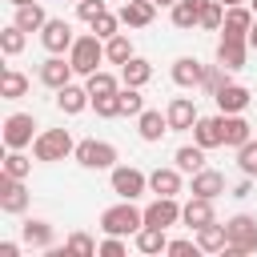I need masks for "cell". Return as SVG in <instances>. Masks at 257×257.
<instances>
[{"label": "cell", "mask_w": 257, "mask_h": 257, "mask_svg": "<svg viewBox=\"0 0 257 257\" xmlns=\"http://www.w3.org/2000/svg\"><path fill=\"white\" fill-rule=\"evenodd\" d=\"M225 233H229L225 257H245V253H257V217L237 213V217H229V221H225Z\"/></svg>", "instance_id": "cell-1"}, {"label": "cell", "mask_w": 257, "mask_h": 257, "mask_svg": "<svg viewBox=\"0 0 257 257\" xmlns=\"http://www.w3.org/2000/svg\"><path fill=\"white\" fill-rule=\"evenodd\" d=\"M68 153H76V141H72L68 128H44V133H36V141H32V157L44 161V165L64 161Z\"/></svg>", "instance_id": "cell-2"}, {"label": "cell", "mask_w": 257, "mask_h": 257, "mask_svg": "<svg viewBox=\"0 0 257 257\" xmlns=\"http://www.w3.org/2000/svg\"><path fill=\"white\" fill-rule=\"evenodd\" d=\"M145 225V209H137L133 201H120V205H112V209H104L100 213V229L104 233H112V237H137V229Z\"/></svg>", "instance_id": "cell-3"}, {"label": "cell", "mask_w": 257, "mask_h": 257, "mask_svg": "<svg viewBox=\"0 0 257 257\" xmlns=\"http://www.w3.org/2000/svg\"><path fill=\"white\" fill-rule=\"evenodd\" d=\"M68 60H72V68H76L80 76H92V72L100 68V60H104V44H100V36H96V32L76 36V44L68 48Z\"/></svg>", "instance_id": "cell-4"}, {"label": "cell", "mask_w": 257, "mask_h": 257, "mask_svg": "<svg viewBox=\"0 0 257 257\" xmlns=\"http://www.w3.org/2000/svg\"><path fill=\"white\" fill-rule=\"evenodd\" d=\"M108 185H112V193H116L120 201H137V197L149 189V177H145L141 169H133V165H116L112 177H108Z\"/></svg>", "instance_id": "cell-5"}, {"label": "cell", "mask_w": 257, "mask_h": 257, "mask_svg": "<svg viewBox=\"0 0 257 257\" xmlns=\"http://www.w3.org/2000/svg\"><path fill=\"white\" fill-rule=\"evenodd\" d=\"M84 169H116V149L108 141H76V153H72Z\"/></svg>", "instance_id": "cell-6"}, {"label": "cell", "mask_w": 257, "mask_h": 257, "mask_svg": "<svg viewBox=\"0 0 257 257\" xmlns=\"http://www.w3.org/2000/svg\"><path fill=\"white\" fill-rule=\"evenodd\" d=\"M40 44H44L48 52L64 56V52L76 44V36H72V24H68V20H60V16H48V24L40 28Z\"/></svg>", "instance_id": "cell-7"}, {"label": "cell", "mask_w": 257, "mask_h": 257, "mask_svg": "<svg viewBox=\"0 0 257 257\" xmlns=\"http://www.w3.org/2000/svg\"><path fill=\"white\" fill-rule=\"evenodd\" d=\"M253 20H257V12H253V8H245V4L225 8L221 36H225V40H245V44H249V28H253Z\"/></svg>", "instance_id": "cell-8"}, {"label": "cell", "mask_w": 257, "mask_h": 257, "mask_svg": "<svg viewBox=\"0 0 257 257\" xmlns=\"http://www.w3.org/2000/svg\"><path fill=\"white\" fill-rule=\"evenodd\" d=\"M32 128H36L32 112H12V116L4 120V145H8V149H28V145L36 141Z\"/></svg>", "instance_id": "cell-9"}, {"label": "cell", "mask_w": 257, "mask_h": 257, "mask_svg": "<svg viewBox=\"0 0 257 257\" xmlns=\"http://www.w3.org/2000/svg\"><path fill=\"white\" fill-rule=\"evenodd\" d=\"M0 209H4V213H24V209H28V189H24L20 177L0 173Z\"/></svg>", "instance_id": "cell-10"}, {"label": "cell", "mask_w": 257, "mask_h": 257, "mask_svg": "<svg viewBox=\"0 0 257 257\" xmlns=\"http://www.w3.org/2000/svg\"><path fill=\"white\" fill-rule=\"evenodd\" d=\"M165 116H169V128H173V133H189V128L197 124V104H193V96H173L169 108H165Z\"/></svg>", "instance_id": "cell-11"}, {"label": "cell", "mask_w": 257, "mask_h": 257, "mask_svg": "<svg viewBox=\"0 0 257 257\" xmlns=\"http://www.w3.org/2000/svg\"><path fill=\"white\" fill-rule=\"evenodd\" d=\"M205 72H209V64H201L197 56L173 60V80H177L181 88H201V84H205Z\"/></svg>", "instance_id": "cell-12"}, {"label": "cell", "mask_w": 257, "mask_h": 257, "mask_svg": "<svg viewBox=\"0 0 257 257\" xmlns=\"http://www.w3.org/2000/svg\"><path fill=\"white\" fill-rule=\"evenodd\" d=\"M181 221V205L177 197H157L149 209H145V225H157V229H169Z\"/></svg>", "instance_id": "cell-13"}, {"label": "cell", "mask_w": 257, "mask_h": 257, "mask_svg": "<svg viewBox=\"0 0 257 257\" xmlns=\"http://www.w3.org/2000/svg\"><path fill=\"white\" fill-rule=\"evenodd\" d=\"M116 16H120L124 28H149L153 16H157V4H153V0H124Z\"/></svg>", "instance_id": "cell-14"}, {"label": "cell", "mask_w": 257, "mask_h": 257, "mask_svg": "<svg viewBox=\"0 0 257 257\" xmlns=\"http://www.w3.org/2000/svg\"><path fill=\"white\" fill-rule=\"evenodd\" d=\"M245 60H249V44H245V40H225V36H221V44H217V64H221L225 72H241Z\"/></svg>", "instance_id": "cell-15"}, {"label": "cell", "mask_w": 257, "mask_h": 257, "mask_svg": "<svg viewBox=\"0 0 257 257\" xmlns=\"http://www.w3.org/2000/svg\"><path fill=\"white\" fill-rule=\"evenodd\" d=\"M72 72H76V68H72V60H64V56H56V52H52V56L40 64V84H48V88H64V84L72 80Z\"/></svg>", "instance_id": "cell-16"}, {"label": "cell", "mask_w": 257, "mask_h": 257, "mask_svg": "<svg viewBox=\"0 0 257 257\" xmlns=\"http://www.w3.org/2000/svg\"><path fill=\"white\" fill-rule=\"evenodd\" d=\"M92 104V96H88V88H80V84H64V88H56V108L64 112V116H76V112H84Z\"/></svg>", "instance_id": "cell-17"}, {"label": "cell", "mask_w": 257, "mask_h": 257, "mask_svg": "<svg viewBox=\"0 0 257 257\" xmlns=\"http://www.w3.org/2000/svg\"><path fill=\"white\" fill-rule=\"evenodd\" d=\"M193 141H197L201 149H217V145H225V120H221V116H197V124H193Z\"/></svg>", "instance_id": "cell-18"}, {"label": "cell", "mask_w": 257, "mask_h": 257, "mask_svg": "<svg viewBox=\"0 0 257 257\" xmlns=\"http://www.w3.org/2000/svg\"><path fill=\"white\" fill-rule=\"evenodd\" d=\"M213 100H217V108H221V112H245L253 96H249V88H245V84H225V88H217V92H213Z\"/></svg>", "instance_id": "cell-19"}, {"label": "cell", "mask_w": 257, "mask_h": 257, "mask_svg": "<svg viewBox=\"0 0 257 257\" xmlns=\"http://www.w3.org/2000/svg\"><path fill=\"white\" fill-rule=\"evenodd\" d=\"M181 221L197 233L201 225H209V221H217L213 217V201L209 197H189V205H181Z\"/></svg>", "instance_id": "cell-20"}, {"label": "cell", "mask_w": 257, "mask_h": 257, "mask_svg": "<svg viewBox=\"0 0 257 257\" xmlns=\"http://www.w3.org/2000/svg\"><path fill=\"white\" fill-rule=\"evenodd\" d=\"M221 120H225V145L229 149H241L245 141H253V124L241 112H221Z\"/></svg>", "instance_id": "cell-21"}, {"label": "cell", "mask_w": 257, "mask_h": 257, "mask_svg": "<svg viewBox=\"0 0 257 257\" xmlns=\"http://www.w3.org/2000/svg\"><path fill=\"white\" fill-rule=\"evenodd\" d=\"M137 128H141V141H149V145H157L165 133H169V116H161L157 108H145L141 116H137Z\"/></svg>", "instance_id": "cell-22"}, {"label": "cell", "mask_w": 257, "mask_h": 257, "mask_svg": "<svg viewBox=\"0 0 257 257\" xmlns=\"http://www.w3.org/2000/svg\"><path fill=\"white\" fill-rule=\"evenodd\" d=\"M197 245H201V253H225V245H229L225 225H221V221L201 225V229H197Z\"/></svg>", "instance_id": "cell-23"}, {"label": "cell", "mask_w": 257, "mask_h": 257, "mask_svg": "<svg viewBox=\"0 0 257 257\" xmlns=\"http://www.w3.org/2000/svg\"><path fill=\"white\" fill-rule=\"evenodd\" d=\"M149 189L157 197H177L181 193V169H153L149 173Z\"/></svg>", "instance_id": "cell-24"}, {"label": "cell", "mask_w": 257, "mask_h": 257, "mask_svg": "<svg viewBox=\"0 0 257 257\" xmlns=\"http://www.w3.org/2000/svg\"><path fill=\"white\" fill-rule=\"evenodd\" d=\"M225 193V177L217 173V169H201V173H193V197H221Z\"/></svg>", "instance_id": "cell-25"}, {"label": "cell", "mask_w": 257, "mask_h": 257, "mask_svg": "<svg viewBox=\"0 0 257 257\" xmlns=\"http://www.w3.org/2000/svg\"><path fill=\"white\" fill-rule=\"evenodd\" d=\"M20 241L32 245V249H48V245H52V225L40 221V217H32V221L20 225Z\"/></svg>", "instance_id": "cell-26"}, {"label": "cell", "mask_w": 257, "mask_h": 257, "mask_svg": "<svg viewBox=\"0 0 257 257\" xmlns=\"http://www.w3.org/2000/svg\"><path fill=\"white\" fill-rule=\"evenodd\" d=\"M120 80H124V84H133V88H145V84L153 80V64H149L145 56H133V60H124V64H120Z\"/></svg>", "instance_id": "cell-27"}, {"label": "cell", "mask_w": 257, "mask_h": 257, "mask_svg": "<svg viewBox=\"0 0 257 257\" xmlns=\"http://www.w3.org/2000/svg\"><path fill=\"white\" fill-rule=\"evenodd\" d=\"M137 249L141 253H169V237H165V229H157V225H141L137 229Z\"/></svg>", "instance_id": "cell-28"}, {"label": "cell", "mask_w": 257, "mask_h": 257, "mask_svg": "<svg viewBox=\"0 0 257 257\" xmlns=\"http://www.w3.org/2000/svg\"><path fill=\"white\" fill-rule=\"evenodd\" d=\"M201 12H205V0H177L173 4V24L177 28H201Z\"/></svg>", "instance_id": "cell-29"}, {"label": "cell", "mask_w": 257, "mask_h": 257, "mask_svg": "<svg viewBox=\"0 0 257 257\" xmlns=\"http://www.w3.org/2000/svg\"><path fill=\"white\" fill-rule=\"evenodd\" d=\"M12 24H20L24 32H40V28L48 24V16H44V8H40V0H36V4H20Z\"/></svg>", "instance_id": "cell-30"}, {"label": "cell", "mask_w": 257, "mask_h": 257, "mask_svg": "<svg viewBox=\"0 0 257 257\" xmlns=\"http://www.w3.org/2000/svg\"><path fill=\"white\" fill-rule=\"evenodd\" d=\"M173 161H177L181 173H201V169H205V149H201L197 141H193V145H181Z\"/></svg>", "instance_id": "cell-31"}, {"label": "cell", "mask_w": 257, "mask_h": 257, "mask_svg": "<svg viewBox=\"0 0 257 257\" xmlns=\"http://www.w3.org/2000/svg\"><path fill=\"white\" fill-rule=\"evenodd\" d=\"M24 92H28V76L16 72V68H4V76H0V96H4V100H20Z\"/></svg>", "instance_id": "cell-32"}, {"label": "cell", "mask_w": 257, "mask_h": 257, "mask_svg": "<svg viewBox=\"0 0 257 257\" xmlns=\"http://www.w3.org/2000/svg\"><path fill=\"white\" fill-rule=\"evenodd\" d=\"M120 84H124V80H116L112 72L96 68V72L88 76V84H84V88H88V96H112V92H120Z\"/></svg>", "instance_id": "cell-33"}, {"label": "cell", "mask_w": 257, "mask_h": 257, "mask_svg": "<svg viewBox=\"0 0 257 257\" xmlns=\"http://www.w3.org/2000/svg\"><path fill=\"white\" fill-rule=\"evenodd\" d=\"M24 44H28V32H24L20 24H8V28L0 32V48H4V56H20Z\"/></svg>", "instance_id": "cell-34"}, {"label": "cell", "mask_w": 257, "mask_h": 257, "mask_svg": "<svg viewBox=\"0 0 257 257\" xmlns=\"http://www.w3.org/2000/svg\"><path fill=\"white\" fill-rule=\"evenodd\" d=\"M104 60H112V64H124V60H133V40L128 36H108L104 40Z\"/></svg>", "instance_id": "cell-35"}, {"label": "cell", "mask_w": 257, "mask_h": 257, "mask_svg": "<svg viewBox=\"0 0 257 257\" xmlns=\"http://www.w3.org/2000/svg\"><path fill=\"white\" fill-rule=\"evenodd\" d=\"M116 96H120V116H141V112H145V96H141V88L124 84Z\"/></svg>", "instance_id": "cell-36"}, {"label": "cell", "mask_w": 257, "mask_h": 257, "mask_svg": "<svg viewBox=\"0 0 257 257\" xmlns=\"http://www.w3.org/2000/svg\"><path fill=\"white\" fill-rule=\"evenodd\" d=\"M4 173H8V177H20V181H24V177L32 173V161H28V157H24L20 149H8V157H4Z\"/></svg>", "instance_id": "cell-37"}, {"label": "cell", "mask_w": 257, "mask_h": 257, "mask_svg": "<svg viewBox=\"0 0 257 257\" xmlns=\"http://www.w3.org/2000/svg\"><path fill=\"white\" fill-rule=\"evenodd\" d=\"M64 249H68V257H92V253H96L100 245H96V241H92L88 233H72V237L64 241Z\"/></svg>", "instance_id": "cell-38"}, {"label": "cell", "mask_w": 257, "mask_h": 257, "mask_svg": "<svg viewBox=\"0 0 257 257\" xmlns=\"http://www.w3.org/2000/svg\"><path fill=\"white\" fill-rule=\"evenodd\" d=\"M221 24H225V4H221V0H205L201 28H209V32H221Z\"/></svg>", "instance_id": "cell-39"}, {"label": "cell", "mask_w": 257, "mask_h": 257, "mask_svg": "<svg viewBox=\"0 0 257 257\" xmlns=\"http://www.w3.org/2000/svg\"><path fill=\"white\" fill-rule=\"evenodd\" d=\"M237 165H241L245 177H257V141H245L237 149Z\"/></svg>", "instance_id": "cell-40"}, {"label": "cell", "mask_w": 257, "mask_h": 257, "mask_svg": "<svg viewBox=\"0 0 257 257\" xmlns=\"http://www.w3.org/2000/svg\"><path fill=\"white\" fill-rule=\"evenodd\" d=\"M116 28H120V16H112V12H104V16H96V20H92V32H96L100 40L116 36Z\"/></svg>", "instance_id": "cell-41"}, {"label": "cell", "mask_w": 257, "mask_h": 257, "mask_svg": "<svg viewBox=\"0 0 257 257\" xmlns=\"http://www.w3.org/2000/svg\"><path fill=\"white\" fill-rule=\"evenodd\" d=\"M92 108H96V116H120V96L112 92V96H92Z\"/></svg>", "instance_id": "cell-42"}, {"label": "cell", "mask_w": 257, "mask_h": 257, "mask_svg": "<svg viewBox=\"0 0 257 257\" xmlns=\"http://www.w3.org/2000/svg\"><path fill=\"white\" fill-rule=\"evenodd\" d=\"M108 8H104V0H76V16L84 20V24H92L96 16H104Z\"/></svg>", "instance_id": "cell-43"}, {"label": "cell", "mask_w": 257, "mask_h": 257, "mask_svg": "<svg viewBox=\"0 0 257 257\" xmlns=\"http://www.w3.org/2000/svg\"><path fill=\"white\" fill-rule=\"evenodd\" d=\"M225 84H229V80H225V68H221V64H209V72H205V84H201V88H205V92H217V88H225Z\"/></svg>", "instance_id": "cell-44"}, {"label": "cell", "mask_w": 257, "mask_h": 257, "mask_svg": "<svg viewBox=\"0 0 257 257\" xmlns=\"http://www.w3.org/2000/svg\"><path fill=\"white\" fill-rule=\"evenodd\" d=\"M124 249H128V245H124L120 237L104 233V241H100V249H96V253H100V257H124Z\"/></svg>", "instance_id": "cell-45"}, {"label": "cell", "mask_w": 257, "mask_h": 257, "mask_svg": "<svg viewBox=\"0 0 257 257\" xmlns=\"http://www.w3.org/2000/svg\"><path fill=\"white\" fill-rule=\"evenodd\" d=\"M189 253H201L197 237H193V241H189V237H177V241H169V257H189Z\"/></svg>", "instance_id": "cell-46"}, {"label": "cell", "mask_w": 257, "mask_h": 257, "mask_svg": "<svg viewBox=\"0 0 257 257\" xmlns=\"http://www.w3.org/2000/svg\"><path fill=\"white\" fill-rule=\"evenodd\" d=\"M249 193H253V177H245V181H237L229 197H249Z\"/></svg>", "instance_id": "cell-47"}, {"label": "cell", "mask_w": 257, "mask_h": 257, "mask_svg": "<svg viewBox=\"0 0 257 257\" xmlns=\"http://www.w3.org/2000/svg\"><path fill=\"white\" fill-rule=\"evenodd\" d=\"M0 257H20V245L16 241H0Z\"/></svg>", "instance_id": "cell-48"}, {"label": "cell", "mask_w": 257, "mask_h": 257, "mask_svg": "<svg viewBox=\"0 0 257 257\" xmlns=\"http://www.w3.org/2000/svg\"><path fill=\"white\" fill-rule=\"evenodd\" d=\"M249 48H257V20H253V28H249Z\"/></svg>", "instance_id": "cell-49"}, {"label": "cell", "mask_w": 257, "mask_h": 257, "mask_svg": "<svg viewBox=\"0 0 257 257\" xmlns=\"http://www.w3.org/2000/svg\"><path fill=\"white\" fill-rule=\"evenodd\" d=\"M8 4H12V8H20V4H36V0H8Z\"/></svg>", "instance_id": "cell-50"}, {"label": "cell", "mask_w": 257, "mask_h": 257, "mask_svg": "<svg viewBox=\"0 0 257 257\" xmlns=\"http://www.w3.org/2000/svg\"><path fill=\"white\" fill-rule=\"evenodd\" d=\"M221 4H225V8H237V4H245V0H221Z\"/></svg>", "instance_id": "cell-51"}, {"label": "cell", "mask_w": 257, "mask_h": 257, "mask_svg": "<svg viewBox=\"0 0 257 257\" xmlns=\"http://www.w3.org/2000/svg\"><path fill=\"white\" fill-rule=\"evenodd\" d=\"M249 4H253V12H257V0H249Z\"/></svg>", "instance_id": "cell-52"}]
</instances>
